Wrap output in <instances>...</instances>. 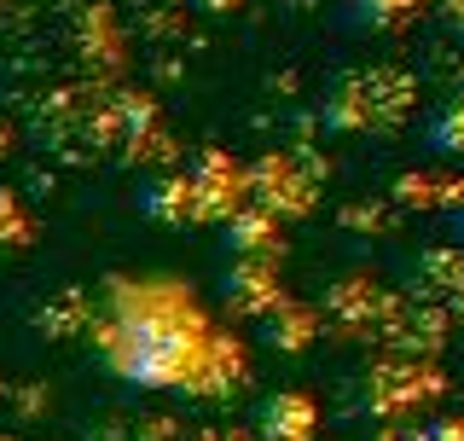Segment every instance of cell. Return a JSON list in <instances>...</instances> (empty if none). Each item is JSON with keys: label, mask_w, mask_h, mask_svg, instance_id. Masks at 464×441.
<instances>
[{"label": "cell", "mask_w": 464, "mask_h": 441, "mask_svg": "<svg viewBox=\"0 0 464 441\" xmlns=\"http://www.w3.org/2000/svg\"><path fill=\"white\" fill-rule=\"evenodd\" d=\"M93 348L111 377L134 389L232 395L244 384V343L174 273H116L93 319Z\"/></svg>", "instance_id": "1"}, {"label": "cell", "mask_w": 464, "mask_h": 441, "mask_svg": "<svg viewBox=\"0 0 464 441\" xmlns=\"http://www.w3.org/2000/svg\"><path fill=\"white\" fill-rule=\"evenodd\" d=\"M186 181H192V198H198V220H227L232 210H244V198H250L244 169L232 163L227 152H209L198 163V174H186Z\"/></svg>", "instance_id": "2"}, {"label": "cell", "mask_w": 464, "mask_h": 441, "mask_svg": "<svg viewBox=\"0 0 464 441\" xmlns=\"http://www.w3.org/2000/svg\"><path fill=\"white\" fill-rule=\"evenodd\" d=\"M244 186H250V198H256V210H267V215H308L314 210V186L302 181L296 169L285 163V157H267L261 169H244Z\"/></svg>", "instance_id": "3"}, {"label": "cell", "mask_w": 464, "mask_h": 441, "mask_svg": "<svg viewBox=\"0 0 464 441\" xmlns=\"http://www.w3.org/2000/svg\"><path fill=\"white\" fill-rule=\"evenodd\" d=\"M221 302L232 314H267L273 302H279V273H273V261L261 256H232V268L221 279Z\"/></svg>", "instance_id": "4"}, {"label": "cell", "mask_w": 464, "mask_h": 441, "mask_svg": "<svg viewBox=\"0 0 464 441\" xmlns=\"http://www.w3.org/2000/svg\"><path fill=\"white\" fill-rule=\"evenodd\" d=\"M256 430H261V441H314V430H319V401H314L308 389H279V395H267V401H261Z\"/></svg>", "instance_id": "5"}, {"label": "cell", "mask_w": 464, "mask_h": 441, "mask_svg": "<svg viewBox=\"0 0 464 441\" xmlns=\"http://www.w3.org/2000/svg\"><path fill=\"white\" fill-rule=\"evenodd\" d=\"M227 244H232V256H261V261H273V256H279V215L256 210V203L232 210V215H227Z\"/></svg>", "instance_id": "6"}, {"label": "cell", "mask_w": 464, "mask_h": 441, "mask_svg": "<svg viewBox=\"0 0 464 441\" xmlns=\"http://www.w3.org/2000/svg\"><path fill=\"white\" fill-rule=\"evenodd\" d=\"M76 47H82V58H87L93 70H116V64H128V41L111 29V12H87L82 29H76Z\"/></svg>", "instance_id": "7"}, {"label": "cell", "mask_w": 464, "mask_h": 441, "mask_svg": "<svg viewBox=\"0 0 464 441\" xmlns=\"http://www.w3.org/2000/svg\"><path fill=\"white\" fill-rule=\"evenodd\" d=\"M418 6L424 0H348V29H366V35H377V29H406L418 18Z\"/></svg>", "instance_id": "8"}, {"label": "cell", "mask_w": 464, "mask_h": 441, "mask_svg": "<svg viewBox=\"0 0 464 441\" xmlns=\"http://www.w3.org/2000/svg\"><path fill=\"white\" fill-rule=\"evenodd\" d=\"M145 215L151 220H198V198H192V181L186 174H174V181H157V186H145Z\"/></svg>", "instance_id": "9"}, {"label": "cell", "mask_w": 464, "mask_h": 441, "mask_svg": "<svg viewBox=\"0 0 464 441\" xmlns=\"http://www.w3.org/2000/svg\"><path fill=\"white\" fill-rule=\"evenodd\" d=\"M261 319H267V337L285 348V355H296V348H308V343H314V314H308L302 302H285V297H279Z\"/></svg>", "instance_id": "10"}, {"label": "cell", "mask_w": 464, "mask_h": 441, "mask_svg": "<svg viewBox=\"0 0 464 441\" xmlns=\"http://www.w3.org/2000/svg\"><path fill=\"white\" fill-rule=\"evenodd\" d=\"M430 145H435V152H447V157H464V99H453V105L435 111Z\"/></svg>", "instance_id": "11"}, {"label": "cell", "mask_w": 464, "mask_h": 441, "mask_svg": "<svg viewBox=\"0 0 464 441\" xmlns=\"http://www.w3.org/2000/svg\"><path fill=\"white\" fill-rule=\"evenodd\" d=\"M24 239H35V220L18 210V198L0 192V250H12V244H24Z\"/></svg>", "instance_id": "12"}, {"label": "cell", "mask_w": 464, "mask_h": 441, "mask_svg": "<svg viewBox=\"0 0 464 441\" xmlns=\"http://www.w3.org/2000/svg\"><path fill=\"white\" fill-rule=\"evenodd\" d=\"M453 29L464 35V0H453Z\"/></svg>", "instance_id": "13"}, {"label": "cell", "mask_w": 464, "mask_h": 441, "mask_svg": "<svg viewBox=\"0 0 464 441\" xmlns=\"http://www.w3.org/2000/svg\"><path fill=\"white\" fill-rule=\"evenodd\" d=\"M453 232H459V250H464V210L453 215Z\"/></svg>", "instance_id": "14"}, {"label": "cell", "mask_w": 464, "mask_h": 441, "mask_svg": "<svg viewBox=\"0 0 464 441\" xmlns=\"http://www.w3.org/2000/svg\"><path fill=\"white\" fill-rule=\"evenodd\" d=\"M203 6H238V0H203Z\"/></svg>", "instance_id": "15"}, {"label": "cell", "mask_w": 464, "mask_h": 441, "mask_svg": "<svg viewBox=\"0 0 464 441\" xmlns=\"http://www.w3.org/2000/svg\"><path fill=\"white\" fill-rule=\"evenodd\" d=\"M453 302H459V314H464V285H459V290H453Z\"/></svg>", "instance_id": "16"}, {"label": "cell", "mask_w": 464, "mask_h": 441, "mask_svg": "<svg viewBox=\"0 0 464 441\" xmlns=\"http://www.w3.org/2000/svg\"><path fill=\"white\" fill-rule=\"evenodd\" d=\"M0 6H6V0H0Z\"/></svg>", "instance_id": "17"}]
</instances>
